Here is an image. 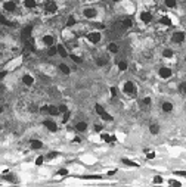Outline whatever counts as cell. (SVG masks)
I'll return each mask as SVG.
<instances>
[{
    "mask_svg": "<svg viewBox=\"0 0 186 187\" xmlns=\"http://www.w3.org/2000/svg\"><path fill=\"white\" fill-rule=\"evenodd\" d=\"M0 12L5 15H15L18 12L16 0H3V2H0Z\"/></svg>",
    "mask_w": 186,
    "mask_h": 187,
    "instance_id": "6da1fadb",
    "label": "cell"
},
{
    "mask_svg": "<svg viewBox=\"0 0 186 187\" xmlns=\"http://www.w3.org/2000/svg\"><path fill=\"white\" fill-rule=\"evenodd\" d=\"M123 93L126 94V96H136V86H134V83L133 81H126L123 84Z\"/></svg>",
    "mask_w": 186,
    "mask_h": 187,
    "instance_id": "7a4b0ae2",
    "label": "cell"
},
{
    "mask_svg": "<svg viewBox=\"0 0 186 187\" xmlns=\"http://www.w3.org/2000/svg\"><path fill=\"white\" fill-rule=\"evenodd\" d=\"M86 40L90 44H98L102 40V34L99 33V31H90V33L86 34Z\"/></svg>",
    "mask_w": 186,
    "mask_h": 187,
    "instance_id": "3957f363",
    "label": "cell"
},
{
    "mask_svg": "<svg viewBox=\"0 0 186 187\" xmlns=\"http://www.w3.org/2000/svg\"><path fill=\"white\" fill-rule=\"evenodd\" d=\"M58 12V3L53 0H47L44 5V13L46 15H55Z\"/></svg>",
    "mask_w": 186,
    "mask_h": 187,
    "instance_id": "277c9868",
    "label": "cell"
},
{
    "mask_svg": "<svg viewBox=\"0 0 186 187\" xmlns=\"http://www.w3.org/2000/svg\"><path fill=\"white\" fill-rule=\"evenodd\" d=\"M83 16L86 19H96L98 18V9H95V8H84L83 9Z\"/></svg>",
    "mask_w": 186,
    "mask_h": 187,
    "instance_id": "5b68a950",
    "label": "cell"
},
{
    "mask_svg": "<svg viewBox=\"0 0 186 187\" xmlns=\"http://www.w3.org/2000/svg\"><path fill=\"white\" fill-rule=\"evenodd\" d=\"M21 83H22V86L25 87H33L36 83V78L34 75H31V74H22V77H21Z\"/></svg>",
    "mask_w": 186,
    "mask_h": 187,
    "instance_id": "8992f818",
    "label": "cell"
},
{
    "mask_svg": "<svg viewBox=\"0 0 186 187\" xmlns=\"http://www.w3.org/2000/svg\"><path fill=\"white\" fill-rule=\"evenodd\" d=\"M139 21L143 22V24H149L152 21V13L148 12V10H140L139 12Z\"/></svg>",
    "mask_w": 186,
    "mask_h": 187,
    "instance_id": "52a82bcc",
    "label": "cell"
},
{
    "mask_svg": "<svg viewBox=\"0 0 186 187\" xmlns=\"http://www.w3.org/2000/svg\"><path fill=\"white\" fill-rule=\"evenodd\" d=\"M41 43H43V46H46V47L55 46V37L52 34H44L43 37H41Z\"/></svg>",
    "mask_w": 186,
    "mask_h": 187,
    "instance_id": "ba28073f",
    "label": "cell"
},
{
    "mask_svg": "<svg viewBox=\"0 0 186 187\" xmlns=\"http://www.w3.org/2000/svg\"><path fill=\"white\" fill-rule=\"evenodd\" d=\"M43 125L46 128L49 130L50 133H55V131H58V124L55 122L53 120H44L43 121Z\"/></svg>",
    "mask_w": 186,
    "mask_h": 187,
    "instance_id": "9c48e42d",
    "label": "cell"
},
{
    "mask_svg": "<svg viewBox=\"0 0 186 187\" xmlns=\"http://www.w3.org/2000/svg\"><path fill=\"white\" fill-rule=\"evenodd\" d=\"M158 75H160V78H162V80H167V78H170L173 75V72H172V69H170V68L162 67V68H160Z\"/></svg>",
    "mask_w": 186,
    "mask_h": 187,
    "instance_id": "30bf717a",
    "label": "cell"
},
{
    "mask_svg": "<svg viewBox=\"0 0 186 187\" xmlns=\"http://www.w3.org/2000/svg\"><path fill=\"white\" fill-rule=\"evenodd\" d=\"M172 40L173 43H183L185 41V33H182V31H177L172 35Z\"/></svg>",
    "mask_w": 186,
    "mask_h": 187,
    "instance_id": "8fae6325",
    "label": "cell"
},
{
    "mask_svg": "<svg viewBox=\"0 0 186 187\" xmlns=\"http://www.w3.org/2000/svg\"><path fill=\"white\" fill-rule=\"evenodd\" d=\"M24 9H36L37 8V0H22Z\"/></svg>",
    "mask_w": 186,
    "mask_h": 187,
    "instance_id": "7c38bea8",
    "label": "cell"
},
{
    "mask_svg": "<svg viewBox=\"0 0 186 187\" xmlns=\"http://www.w3.org/2000/svg\"><path fill=\"white\" fill-rule=\"evenodd\" d=\"M56 49H58V55L61 56V58H68L69 56V53L67 52V49H65L64 44H56Z\"/></svg>",
    "mask_w": 186,
    "mask_h": 187,
    "instance_id": "4fadbf2b",
    "label": "cell"
},
{
    "mask_svg": "<svg viewBox=\"0 0 186 187\" xmlns=\"http://www.w3.org/2000/svg\"><path fill=\"white\" fill-rule=\"evenodd\" d=\"M101 140L105 142V143H112V142L117 140V137L115 136H109L108 133H101Z\"/></svg>",
    "mask_w": 186,
    "mask_h": 187,
    "instance_id": "5bb4252c",
    "label": "cell"
},
{
    "mask_svg": "<svg viewBox=\"0 0 186 187\" xmlns=\"http://www.w3.org/2000/svg\"><path fill=\"white\" fill-rule=\"evenodd\" d=\"M30 147L34 149V150H39V149L43 147V142H41V140H37V139H33L30 142Z\"/></svg>",
    "mask_w": 186,
    "mask_h": 187,
    "instance_id": "9a60e30c",
    "label": "cell"
},
{
    "mask_svg": "<svg viewBox=\"0 0 186 187\" xmlns=\"http://www.w3.org/2000/svg\"><path fill=\"white\" fill-rule=\"evenodd\" d=\"M31 34H33V27H31V25H28V27H25V28L22 29V37H24L25 40L31 39Z\"/></svg>",
    "mask_w": 186,
    "mask_h": 187,
    "instance_id": "2e32d148",
    "label": "cell"
},
{
    "mask_svg": "<svg viewBox=\"0 0 186 187\" xmlns=\"http://www.w3.org/2000/svg\"><path fill=\"white\" fill-rule=\"evenodd\" d=\"M75 130L79 131V133H84L86 130H87V122H84V121H80L75 124Z\"/></svg>",
    "mask_w": 186,
    "mask_h": 187,
    "instance_id": "e0dca14e",
    "label": "cell"
},
{
    "mask_svg": "<svg viewBox=\"0 0 186 187\" xmlns=\"http://www.w3.org/2000/svg\"><path fill=\"white\" fill-rule=\"evenodd\" d=\"M59 71L62 72V74H65V75H69L71 74V68L67 65V63H59Z\"/></svg>",
    "mask_w": 186,
    "mask_h": 187,
    "instance_id": "ac0fdd59",
    "label": "cell"
},
{
    "mask_svg": "<svg viewBox=\"0 0 186 187\" xmlns=\"http://www.w3.org/2000/svg\"><path fill=\"white\" fill-rule=\"evenodd\" d=\"M121 25H123V28H132L133 27V19L132 18H124V19L121 21Z\"/></svg>",
    "mask_w": 186,
    "mask_h": 187,
    "instance_id": "d6986e66",
    "label": "cell"
},
{
    "mask_svg": "<svg viewBox=\"0 0 186 187\" xmlns=\"http://www.w3.org/2000/svg\"><path fill=\"white\" fill-rule=\"evenodd\" d=\"M118 50H120V46H118L117 43H109L108 44V52L109 53H118Z\"/></svg>",
    "mask_w": 186,
    "mask_h": 187,
    "instance_id": "ffe728a7",
    "label": "cell"
},
{
    "mask_svg": "<svg viewBox=\"0 0 186 187\" xmlns=\"http://www.w3.org/2000/svg\"><path fill=\"white\" fill-rule=\"evenodd\" d=\"M47 114H49V115H52V116H56V115H59L61 112H59V108H58V106L49 105V110H47Z\"/></svg>",
    "mask_w": 186,
    "mask_h": 187,
    "instance_id": "44dd1931",
    "label": "cell"
},
{
    "mask_svg": "<svg viewBox=\"0 0 186 187\" xmlns=\"http://www.w3.org/2000/svg\"><path fill=\"white\" fill-rule=\"evenodd\" d=\"M0 25H6V27H10V25H12V22H10V21L6 18V15L2 13V12H0Z\"/></svg>",
    "mask_w": 186,
    "mask_h": 187,
    "instance_id": "7402d4cb",
    "label": "cell"
},
{
    "mask_svg": "<svg viewBox=\"0 0 186 187\" xmlns=\"http://www.w3.org/2000/svg\"><path fill=\"white\" fill-rule=\"evenodd\" d=\"M75 24H77V19H75V16H74V15H69L68 19H67V27H68V28H71V27H74Z\"/></svg>",
    "mask_w": 186,
    "mask_h": 187,
    "instance_id": "603a6c76",
    "label": "cell"
},
{
    "mask_svg": "<svg viewBox=\"0 0 186 187\" xmlns=\"http://www.w3.org/2000/svg\"><path fill=\"white\" fill-rule=\"evenodd\" d=\"M161 109L164 110V112H172L173 110V105L170 103V102H164L161 105Z\"/></svg>",
    "mask_w": 186,
    "mask_h": 187,
    "instance_id": "cb8c5ba5",
    "label": "cell"
},
{
    "mask_svg": "<svg viewBox=\"0 0 186 187\" xmlns=\"http://www.w3.org/2000/svg\"><path fill=\"white\" fill-rule=\"evenodd\" d=\"M160 24L166 25V27H170V25H172V19H170L168 16H162L161 19H160Z\"/></svg>",
    "mask_w": 186,
    "mask_h": 187,
    "instance_id": "d4e9b609",
    "label": "cell"
},
{
    "mask_svg": "<svg viewBox=\"0 0 186 187\" xmlns=\"http://www.w3.org/2000/svg\"><path fill=\"white\" fill-rule=\"evenodd\" d=\"M123 163L124 165H127V167H133V168H137L139 167V163H136V162H133V161H130V159H123Z\"/></svg>",
    "mask_w": 186,
    "mask_h": 187,
    "instance_id": "484cf974",
    "label": "cell"
},
{
    "mask_svg": "<svg viewBox=\"0 0 186 187\" xmlns=\"http://www.w3.org/2000/svg\"><path fill=\"white\" fill-rule=\"evenodd\" d=\"M162 56H164L166 59L173 58V50L172 49H164V50H162Z\"/></svg>",
    "mask_w": 186,
    "mask_h": 187,
    "instance_id": "4316f807",
    "label": "cell"
},
{
    "mask_svg": "<svg viewBox=\"0 0 186 187\" xmlns=\"http://www.w3.org/2000/svg\"><path fill=\"white\" fill-rule=\"evenodd\" d=\"M95 110H96V114H98L99 116H102L103 114L107 112V110L103 109V106H102V105H95Z\"/></svg>",
    "mask_w": 186,
    "mask_h": 187,
    "instance_id": "83f0119b",
    "label": "cell"
},
{
    "mask_svg": "<svg viewBox=\"0 0 186 187\" xmlns=\"http://www.w3.org/2000/svg\"><path fill=\"white\" fill-rule=\"evenodd\" d=\"M47 55H49V56L58 55V49H56V46H50V47H47Z\"/></svg>",
    "mask_w": 186,
    "mask_h": 187,
    "instance_id": "f1b7e54d",
    "label": "cell"
},
{
    "mask_svg": "<svg viewBox=\"0 0 186 187\" xmlns=\"http://www.w3.org/2000/svg\"><path fill=\"white\" fill-rule=\"evenodd\" d=\"M69 59L74 61L75 63H81V62H83V59L80 58V56H77V55H74V53H69Z\"/></svg>",
    "mask_w": 186,
    "mask_h": 187,
    "instance_id": "f546056e",
    "label": "cell"
},
{
    "mask_svg": "<svg viewBox=\"0 0 186 187\" xmlns=\"http://www.w3.org/2000/svg\"><path fill=\"white\" fill-rule=\"evenodd\" d=\"M127 68H129V63L126 62V61H120V62H118V69H120V71H126Z\"/></svg>",
    "mask_w": 186,
    "mask_h": 187,
    "instance_id": "4dcf8cb0",
    "label": "cell"
},
{
    "mask_svg": "<svg viewBox=\"0 0 186 187\" xmlns=\"http://www.w3.org/2000/svg\"><path fill=\"white\" fill-rule=\"evenodd\" d=\"M149 131H151V134H158V133H160V127H158L157 124H151Z\"/></svg>",
    "mask_w": 186,
    "mask_h": 187,
    "instance_id": "1f68e13d",
    "label": "cell"
},
{
    "mask_svg": "<svg viewBox=\"0 0 186 187\" xmlns=\"http://www.w3.org/2000/svg\"><path fill=\"white\" fill-rule=\"evenodd\" d=\"M164 3H166V6L170 8V9L176 8V0H164Z\"/></svg>",
    "mask_w": 186,
    "mask_h": 187,
    "instance_id": "d6a6232c",
    "label": "cell"
},
{
    "mask_svg": "<svg viewBox=\"0 0 186 187\" xmlns=\"http://www.w3.org/2000/svg\"><path fill=\"white\" fill-rule=\"evenodd\" d=\"M96 65L98 67H105L107 65V58H98L96 59Z\"/></svg>",
    "mask_w": 186,
    "mask_h": 187,
    "instance_id": "836d02e7",
    "label": "cell"
},
{
    "mask_svg": "<svg viewBox=\"0 0 186 187\" xmlns=\"http://www.w3.org/2000/svg\"><path fill=\"white\" fill-rule=\"evenodd\" d=\"M58 156H59L58 152H50V153L46 155V159H47V161H50V159H55V158H58Z\"/></svg>",
    "mask_w": 186,
    "mask_h": 187,
    "instance_id": "e575fe53",
    "label": "cell"
},
{
    "mask_svg": "<svg viewBox=\"0 0 186 187\" xmlns=\"http://www.w3.org/2000/svg\"><path fill=\"white\" fill-rule=\"evenodd\" d=\"M109 91H111V97H117V94H118V88L117 87H111V88H109Z\"/></svg>",
    "mask_w": 186,
    "mask_h": 187,
    "instance_id": "d590c367",
    "label": "cell"
},
{
    "mask_svg": "<svg viewBox=\"0 0 186 187\" xmlns=\"http://www.w3.org/2000/svg\"><path fill=\"white\" fill-rule=\"evenodd\" d=\"M83 178H86V180H101L102 178V175H83Z\"/></svg>",
    "mask_w": 186,
    "mask_h": 187,
    "instance_id": "8d00e7d4",
    "label": "cell"
},
{
    "mask_svg": "<svg viewBox=\"0 0 186 187\" xmlns=\"http://www.w3.org/2000/svg\"><path fill=\"white\" fill-rule=\"evenodd\" d=\"M151 97H145V99H143V100H142V105L143 106H145V108H148V106H149V105H151Z\"/></svg>",
    "mask_w": 186,
    "mask_h": 187,
    "instance_id": "74e56055",
    "label": "cell"
},
{
    "mask_svg": "<svg viewBox=\"0 0 186 187\" xmlns=\"http://www.w3.org/2000/svg\"><path fill=\"white\" fill-rule=\"evenodd\" d=\"M101 118H102L103 121H112V116L109 115V114H108V112H105V114H103V115L101 116Z\"/></svg>",
    "mask_w": 186,
    "mask_h": 187,
    "instance_id": "f35d334b",
    "label": "cell"
},
{
    "mask_svg": "<svg viewBox=\"0 0 186 187\" xmlns=\"http://www.w3.org/2000/svg\"><path fill=\"white\" fill-rule=\"evenodd\" d=\"M43 162H44V156H39V158L36 159V165H37V167L43 165Z\"/></svg>",
    "mask_w": 186,
    "mask_h": 187,
    "instance_id": "ab89813d",
    "label": "cell"
},
{
    "mask_svg": "<svg viewBox=\"0 0 186 187\" xmlns=\"http://www.w3.org/2000/svg\"><path fill=\"white\" fill-rule=\"evenodd\" d=\"M69 116H71V114H69V110H67V112H65L64 114V118H62V122H68V120H69Z\"/></svg>",
    "mask_w": 186,
    "mask_h": 187,
    "instance_id": "60d3db41",
    "label": "cell"
},
{
    "mask_svg": "<svg viewBox=\"0 0 186 187\" xmlns=\"http://www.w3.org/2000/svg\"><path fill=\"white\" fill-rule=\"evenodd\" d=\"M58 108H59V112H61V114H65V112L68 110V106L67 105H59Z\"/></svg>",
    "mask_w": 186,
    "mask_h": 187,
    "instance_id": "b9f144b4",
    "label": "cell"
},
{
    "mask_svg": "<svg viewBox=\"0 0 186 187\" xmlns=\"http://www.w3.org/2000/svg\"><path fill=\"white\" fill-rule=\"evenodd\" d=\"M47 110H49V105L40 106V112H41V114H47Z\"/></svg>",
    "mask_w": 186,
    "mask_h": 187,
    "instance_id": "7bdbcfd3",
    "label": "cell"
},
{
    "mask_svg": "<svg viewBox=\"0 0 186 187\" xmlns=\"http://www.w3.org/2000/svg\"><path fill=\"white\" fill-rule=\"evenodd\" d=\"M146 152V159H154L155 158V152H149V150H145Z\"/></svg>",
    "mask_w": 186,
    "mask_h": 187,
    "instance_id": "ee69618b",
    "label": "cell"
},
{
    "mask_svg": "<svg viewBox=\"0 0 186 187\" xmlns=\"http://www.w3.org/2000/svg\"><path fill=\"white\" fill-rule=\"evenodd\" d=\"M58 175H68V169H65V168L59 169V171H58Z\"/></svg>",
    "mask_w": 186,
    "mask_h": 187,
    "instance_id": "f6af8a7d",
    "label": "cell"
},
{
    "mask_svg": "<svg viewBox=\"0 0 186 187\" xmlns=\"http://www.w3.org/2000/svg\"><path fill=\"white\" fill-rule=\"evenodd\" d=\"M179 90H180L182 94H185L186 93V83H183V84H180V87H179Z\"/></svg>",
    "mask_w": 186,
    "mask_h": 187,
    "instance_id": "bcb514c9",
    "label": "cell"
},
{
    "mask_svg": "<svg viewBox=\"0 0 186 187\" xmlns=\"http://www.w3.org/2000/svg\"><path fill=\"white\" fill-rule=\"evenodd\" d=\"M6 180H10V181H15V177H14V174H6L5 175Z\"/></svg>",
    "mask_w": 186,
    "mask_h": 187,
    "instance_id": "7dc6e473",
    "label": "cell"
},
{
    "mask_svg": "<svg viewBox=\"0 0 186 187\" xmlns=\"http://www.w3.org/2000/svg\"><path fill=\"white\" fill-rule=\"evenodd\" d=\"M174 175H182V177H186V171H174Z\"/></svg>",
    "mask_w": 186,
    "mask_h": 187,
    "instance_id": "c3c4849f",
    "label": "cell"
},
{
    "mask_svg": "<svg viewBox=\"0 0 186 187\" xmlns=\"http://www.w3.org/2000/svg\"><path fill=\"white\" fill-rule=\"evenodd\" d=\"M154 183H155V184H160V183H162V178H161V177H158V175H157V177L154 178Z\"/></svg>",
    "mask_w": 186,
    "mask_h": 187,
    "instance_id": "681fc988",
    "label": "cell"
},
{
    "mask_svg": "<svg viewBox=\"0 0 186 187\" xmlns=\"http://www.w3.org/2000/svg\"><path fill=\"white\" fill-rule=\"evenodd\" d=\"M170 184H173V186H180V181H176V180H170Z\"/></svg>",
    "mask_w": 186,
    "mask_h": 187,
    "instance_id": "f907efd6",
    "label": "cell"
},
{
    "mask_svg": "<svg viewBox=\"0 0 186 187\" xmlns=\"http://www.w3.org/2000/svg\"><path fill=\"white\" fill-rule=\"evenodd\" d=\"M95 131L101 133V131H102V125H95Z\"/></svg>",
    "mask_w": 186,
    "mask_h": 187,
    "instance_id": "816d5d0a",
    "label": "cell"
},
{
    "mask_svg": "<svg viewBox=\"0 0 186 187\" xmlns=\"http://www.w3.org/2000/svg\"><path fill=\"white\" fill-rule=\"evenodd\" d=\"M74 142H75V143H80V142H81V139H80V137H75V139H74Z\"/></svg>",
    "mask_w": 186,
    "mask_h": 187,
    "instance_id": "f5cc1de1",
    "label": "cell"
},
{
    "mask_svg": "<svg viewBox=\"0 0 186 187\" xmlns=\"http://www.w3.org/2000/svg\"><path fill=\"white\" fill-rule=\"evenodd\" d=\"M2 114H3V106L0 105V115H2Z\"/></svg>",
    "mask_w": 186,
    "mask_h": 187,
    "instance_id": "db71d44e",
    "label": "cell"
},
{
    "mask_svg": "<svg viewBox=\"0 0 186 187\" xmlns=\"http://www.w3.org/2000/svg\"><path fill=\"white\" fill-rule=\"evenodd\" d=\"M112 2H115V3H118V2H121V0H112Z\"/></svg>",
    "mask_w": 186,
    "mask_h": 187,
    "instance_id": "11a10c76",
    "label": "cell"
},
{
    "mask_svg": "<svg viewBox=\"0 0 186 187\" xmlns=\"http://www.w3.org/2000/svg\"><path fill=\"white\" fill-rule=\"evenodd\" d=\"M89 2H99V0H89Z\"/></svg>",
    "mask_w": 186,
    "mask_h": 187,
    "instance_id": "9f6ffc18",
    "label": "cell"
},
{
    "mask_svg": "<svg viewBox=\"0 0 186 187\" xmlns=\"http://www.w3.org/2000/svg\"><path fill=\"white\" fill-rule=\"evenodd\" d=\"M37 2H47V0H37Z\"/></svg>",
    "mask_w": 186,
    "mask_h": 187,
    "instance_id": "6f0895ef",
    "label": "cell"
}]
</instances>
